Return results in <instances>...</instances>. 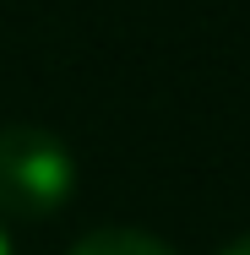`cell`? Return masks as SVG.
Instances as JSON below:
<instances>
[{"label": "cell", "mask_w": 250, "mask_h": 255, "mask_svg": "<svg viewBox=\"0 0 250 255\" xmlns=\"http://www.w3.org/2000/svg\"><path fill=\"white\" fill-rule=\"evenodd\" d=\"M76 190V157L44 125L0 130V217L44 223Z\"/></svg>", "instance_id": "6da1fadb"}, {"label": "cell", "mask_w": 250, "mask_h": 255, "mask_svg": "<svg viewBox=\"0 0 250 255\" xmlns=\"http://www.w3.org/2000/svg\"><path fill=\"white\" fill-rule=\"evenodd\" d=\"M71 255H174V250L152 234H136V228H98V234L76 239Z\"/></svg>", "instance_id": "7a4b0ae2"}, {"label": "cell", "mask_w": 250, "mask_h": 255, "mask_svg": "<svg viewBox=\"0 0 250 255\" xmlns=\"http://www.w3.org/2000/svg\"><path fill=\"white\" fill-rule=\"evenodd\" d=\"M218 255H250V234H245V239H234V245H223Z\"/></svg>", "instance_id": "3957f363"}, {"label": "cell", "mask_w": 250, "mask_h": 255, "mask_svg": "<svg viewBox=\"0 0 250 255\" xmlns=\"http://www.w3.org/2000/svg\"><path fill=\"white\" fill-rule=\"evenodd\" d=\"M0 255H11V239H5V223H0Z\"/></svg>", "instance_id": "277c9868"}]
</instances>
